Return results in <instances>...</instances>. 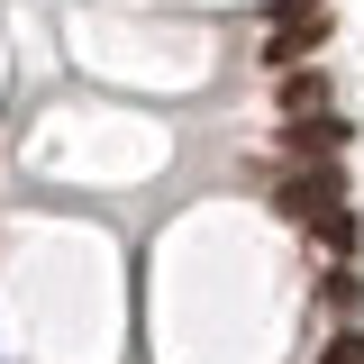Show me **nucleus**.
<instances>
[{"instance_id":"423d86ee","label":"nucleus","mask_w":364,"mask_h":364,"mask_svg":"<svg viewBox=\"0 0 364 364\" xmlns=\"http://www.w3.org/2000/svg\"><path fill=\"white\" fill-rule=\"evenodd\" d=\"M310 228H318V237H328V246H337V255H346V246H355V219H346V200H337V210H318Z\"/></svg>"},{"instance_id":"0eeeda50","label":"nucleus","mask_w":364,"mask_h":364,"mask_svg":"<svg viewBox=\"0 0 364 364\" xmlns=\"http://www.w3.org/2000/svg\"><path fill=\"white\" fill-rule=\"evenodd\" d=\"M318 364H364V328H337V337L318 346Z\"/></svg>"},{"instance_id":"f257e3e1","label":"nucleus","mask_w":364,"mask_h":364,"mask_svg":"<svg viewBox=\"0 0 364 364\" xmlns=\"http://www.w3.org/2000/svg\"><path fill=\"white\" fill-rule=\"evenodd\" d=\"M273 200H282L291 219H318V210H337V200H346V182H337V155H328V164H301V173H282V191H273Z\"/></svg>"},{"instance_id":"39448f33","label":"nucleus","mask_w":364,"mask_h":364,"mask_svg":"<svg viewBox=\"0 0 364 364\" xmlns=\"http://www.w3.org/2000/svg\"><path fill=\"white\" fill-rule=\"evenodd\" d=\"M318 291H328V310H337V318H355V301H364V282H355L346 264H328V282H318Z\"/></svg>"},{"instance_id":"7ed1b4c3","label":"nucleus","mask_w":364,"mask_h":364,"mask_svg":"<svg viewBox=\"0 0 364 364\" xmlns=\"http://www.w3.org/2000/svg\"><path fill=\"white\" fill-rule=\"evenodd\" d=\"M282 146H291L301 164H328V155L346 146V119H328V109H318V119H291V128H282Z\"/></svg>"},{"instance_id":"6e6552de","label":"nucleus","mask_w":364,"mask_h":364,"mask_svg":"<svg viewBox=\"0 0 364 364\" xmlns=\"http://www.w3.org/2000/svg\"><path fill=\"white\" fill-rule=\"evenodd\" d=\"M328 0H273V18H318Z\"/></svg>"},{"instance_id":"20e7f679","label":"nucleus","mask_w":364,"mask_h":364,"mask_svg":"<svg viewBox=\"0 0 364 364\" xmlns=\"http://www.w3.org/2000/svg\"><path fill=\"white\" fill-rule=\"evenodd\" d=\"M328 109V73H282V119H318Z\"/></svg>"},{"instance_id":"f03ea898","label":"nucleus","mask_w":364,"mask_h":364,"mask_svg":"<svg viewBox=\"0 0 364 364\" xmlns=\"http://www.w3.org/2000/svg\"><path fill=\"white\" fill-rule=\"evenodd\" d=\"M318 46H328V9H318V18H273L264 64L273 73H301V55H318Z\"/></svg>"}]
</instances>
